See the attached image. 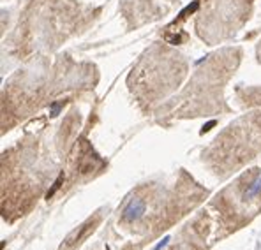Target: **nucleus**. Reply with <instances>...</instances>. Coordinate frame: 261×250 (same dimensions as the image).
I'll use <instances>...</instances> for the list:
<instances>
[{
  "instance_id": "obj_3",
  "label": "nucleus",
  "mask_w": 261,
  "mask_h": 250,
  "mask_svg": "<svg viewBox=\"0 0 261 250\" xmlns=\"http://www.w3.org/2000/svg\"><path fill=\"white\" fill-rule=\"evenodd\" d=\"M259 192H261V173L258 175V178L251 183V187L247 188V192H245V198L251 199V198H254V196H258Z\"/></svg>"
},
{
  "instance_id": "obj_1",
  "label": "nucleus",
  "mask_w": 261,
  "mask_h": 250,
  "mask_svg": "<svg viewBox=\"0 0 261 250\" xmlns=\"http://www.w3.org/2000/svg\"><path fill=\"white\" fill-rule=\"evenodd\" d=\"M245 6H251V0H216L208 13L203 14L205 16H216L219 18V25L222 26L221 39L229 34H235V30L244 23L245 20Z\"/></svg>"
},
{
  "instance_id": "obj_2",
  "label": "nucleus",
  "mask_w": 261,
  "mask_h": 250,
  "mask_svg": "<svg viewBox=\"0 0 261 250\" xmlns=\"http://www.w3.org/2000/svg\"><path fill=\"white\" fill-rule=\"evenodd\" d=\"M145 211V203L143 201H140V199H134L133 203L125 208L124 211V217L127 218V220H130V218H136V217H140L141 213Z\"/></svg>"
}]
</instances>
